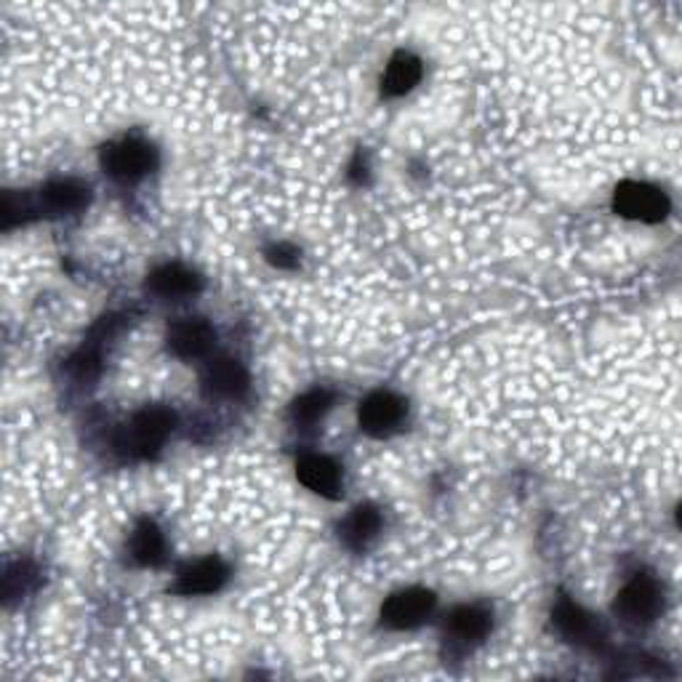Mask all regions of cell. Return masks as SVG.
<instances>
[{
	"label": "cell",
	"mask_w": 682,
	"mask_h": 682,
	"mask_svg": "<svg viewBox=\"0 0 682 682\" xmlns=\"http://www.w3.org/2000/svg\"><path fill=\"white\" fill-rule=\"evenodd\" d=\"M552 616H555L557 629H560L568 640L592 642V638L597 634V624L592 616L583 611L581 606H576L574 600H568V597H562V600L557 602Z\"/></svg>",
	"instance_id": "9a60e30c"
},
{
	"label": "cell",
	"mask_w": 682,
	"mask_h": 682,
	"mask_svg": "<svg viewBox=\"0 0 682 682\" xmlns=\"http://www.w3.org/2000/svg\"><path fill=\"white\" fill-rule=\"evenodd\" d=\"M297 475L307 488L318 496L337 498L341 490V469L333 458L320 454H307L297 462Z\"/></svg>",
	"instance_id": "7c38bea8"
},
{
	"label": "cell",
	"mask_w": 682,
	"mask_h": 682,
	"mask_svg": "<svg viewBox=\"0 0 682 682\" xmlns=\"http://www.w3.org/2000/svg\"><path fill=\"white\" fill-rule=\"evenodd\" d=\"M89 206V187L81 185L75 179H56L49 182L41 189L35 203V211H45L51 216H62V214H78Z\"/></svg>",
	"instance_id": "30bf717a"
},
{
	"label": "cell",
	"mask_w": 682,
	"mask_h": 682,
	"mask_svg": "<svg viewBox=\"0 0 682 682\" xmlns=\"http://www.w3.org/2000/svg\"><path fill=\"white\" fill-rule=\"evenodd\" d=\"M448 627L458 640L477 642L490 632V627H494V619H490V613L485 611L483 606H462V608H456L454 613H451Z\"/></svg>",
	"instance_id": "e0dca14e"
},
{
	"label": "cell",
	"mask_w": 682,
	"mask_h": 682,
	"mask_svg": "<svg viewBox=\"0 0 682 682\" xmlns=\"http://www.w3.org/2000/svg\"><path fill=\"white\" fill-rule=\"evenodd\" d=\"M382 512L371 507V504H363V507L352 509V515L341 523V539L352 549L369 547L382 530Z\"/></svg>",
	"instance_id": "5bb4252c"
},
{
	"label": "cell",
	"mask_w": 682,
	"mask_h": 682,
	"mask_svg": "<svg viewBox=\"0 0 682 682\" xmlns=\"http://www.w3.org/2000/svg\"><path fill=\"white\" fill-rule=\"evenodd\" d=\"M147 288L161 299L182 301L195 297L203 288V280L198 278V272L187 270L185 265H163L149 275Z\"/></svg>",
	"instance_id": "8fae6325"
},
{
	"label": "cell",
	"mask_w": 682,
	"mask_h": 682,
	"mask_svg": "<svg viewBox=\"0 0 682 682\" xmlns=\"http://www.w3.org/2000/svg\"><path fill=\"white\" fill-rule=\"evenodd\" d=\"M331 405H333V392H328V390L304 392V395L291 403V422H297V424L320 422Z\"/></svg>",
	"instance_id": "ac0fdd59"
},
{
	"label": "cell",
	"mask_w": 682,
	"mask_h": 682,
	"mask_svg": "<svg viewBox=\"0 0 682 682\" xmlns=\"http://www.w3.org/2000/svg\"><path fill=\"white\" fill-rule=\"evenodd\" d=\"M405 413H409L405 400L395 395V392L382 390V392H371V395L360 403L358 422L365 435L390 437L392 432H397L400 424L405 422Z\"/></svg>",
	"instance_id": "277c9868"
},
{
	"label": "cell",
	"mask_w": 682,
	"mask_h": 682,
	"mask_svg": "<svg viewBox=\"0 0 682 682\" xmlns=\"http://www.w3.org/2000/svg\"><path fill=\"white\" fill-rule=\"evenodd\" d=\"M131 557L140 566H161L163 562V557H166V539H163V530L153 520L140 523L134 534H131Z\"/></svg>",
	"instance_id": "2e32d148"
},
{
	"label": "cell",
	"mask_w": 682,
	"mask_h": 682,
	"mask_svg": "<svg viewBox=\"0 0 682 682\" xmlns=\"http://www.w3.org/2000/svg\"><path fill=\"white\" fill-rule=\"evenodd\" d=\"M229 579V568L225 566V560L219 557H206V560L193 562L176 576L174 592L193 597V595H214L225 587V581Z\"/></svg>",
	"instance_id": "52a82bcc"
},
{
	"label": "cell",
	"mask_w": 682,
	"mask_h": 682,
	"mask_svg": "<svg viewBox=\"0 0 682 682\" xmlns=\"http://www.w3.org/2000/svg\"><path fill=\"white\" fill-rule=\"evenodd\" d=\"M174 430V413L166 409H144L131 418L126 426V435H123V448L131 456H153L166 437Z\"/></svg>",
	"instance_id": "3957f363"
},
{
	"label": "cell",
	"mask_w": 682,
	"mask_h": 682,
	"mask_svg": "<svg viewBox=\"0 0 682 682\" xmlns=\"http://www.w3.org/2000/svg\"><path fill=\"white\" fill-rule=\"evenodd\" d=\"M613 208L616 214H621L624 219H638L655 225V221L666 219L672 206H669V198L659 187L645 185V182H621V185L616 187Z\"/></svg>",
	"instance_id": "7a4b0ae2"
},
{
	"label": "cell",
	"mask_w": 682,
	"mask_h": 682,
	"mask_svg": "<svg viewBox=\"0 0 682 682\" xmlns=\"http://www.w3.org/2000/svg\"><path fill=\"white\" fill-rule=\"evenodd\" d=\"M661 608H664V595L651 576H638L616 597V613L627 624H651L661 613Z\"/></svg>",
	"instance_id": "5b68a950"
},
{
	"label": "cell",
	"mask_w": 682,
	"mask_h": 682,
	"mask_svg": "<svg viewBox=\"0 0 682 682\" xmlns=\"http://www.w3.org/2000/svg\"><path fill=\"white\" fill-rule=\"evenodd\" d=\"M422 75H424L422 59L409 54V51H400V54L392 56L390 64H386V72L382 78L384 96H405L409 91L416 89Z\"/></svg>",
	"instance_id": "4fadbf2b"
},
{
	"label": "cell",
	"mask_w": 682,
	"mask_h": 682,
	"mask_svg": "<svg viewBox=\"0 0 682 682\" xmlns=\"http://www.w3.org/2000/svg\"><path fill=\"white\" fill-rule=\"evenodd\" d=\"M214 328L200 318L179 320L168 328V347L176 358L195 360L203 358L214 347Z\"/></svg>",
	"instance_id": "ba28073f"
},
{
	"label": "cell",
	"mask_w": 682,
	"mask_h": 682,
	"mask_svg": "<svg viewBox=\"0 0 682 682\" xmlns=\"http://www.w3.org/2000/svg\"><path fill=\"white\" fill-rule=\"evenodd\" d=\"M432 611H435V595L430 589H403V592H395L384 602L382 624L403 632V629L424 624Z\"/></svg>",
	"instance_id": "8992f818"
},
{
	"label": "cell",
	"mask_w": 682,
	"mask_h": 682,
	"mask_svg": "<svg viewBox=\"0 0 682 682\" xmlns=\"http://www.w3.org/2000/svg\"><path fill=\"white\" fill-rule=\"evenodd\" d=\"M270 261L275 267H297L299 265V251L293 246H288V242H280V246L270 248Z\"/></svg>",
	"instance_id": "d6986e66"
},
{
	"label": "cell",
	"mask_w": 682,
	"mask_h": 682,
	"mask_svg": "<svg viewBox=\"0 0 682 682\" xmlns=\"http://www.w3.org/2000/svg\"><path fill=\"white\" fill-rule=\"evenodd\" d=\"M248 371L242 369L238 360L221 358L214 365H208L206 376H203V390L208 397L219 400H240L248 392Z\"/></svg>",
	"instance_id": "9c48e42d"
},
{
	"label": "cell",
	"mask_w": 682,
	"mask_h": 682,
	"mask_svg": "<svg viewBox=\"0 0 682 682\" xmlns=\"http://www.w3.org/2000/svg\"><path fill=\"white\" fill-rule=\"evenodd\" d=\"M157 166V153L153 144L142 140H123L104 147L102 168L117 182H140Z\"/></svg>",
	"instance_id": "6da1fadb"
}]
</instances>
